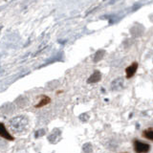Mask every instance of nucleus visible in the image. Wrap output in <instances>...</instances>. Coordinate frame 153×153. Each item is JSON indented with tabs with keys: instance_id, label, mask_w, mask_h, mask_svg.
<instances>
[{
	"instance_id": "obj_1",
	"label": "nucleus",
	"mask_w": 153,
	"mask_h": 153,
	"mask_svg": "<svg viewBox=\"0 0 153 153\" xmlns=\"http://www.w3.org/2000/svg\"><path fill=\"white\" fill-rule=\"evenodd\" d=\"M134 150L136 153H147L150 150V146L146 143H143L141 141L135 140L133 143Z\"/></svg>"
},
{
	"instance_id": "obj_2",
	"label": "nucleus",
	"mask_w": 153,
	"mask_h": 153,
	"mask_svg": "<svg viewBox=\"0 0 153 153\" xmlns=\"http://www.w3.org/2000/svg\"><path fill=\"white\" fill-rule=\"evenodd\" d=\"M0 137H2L7 141H14V138L9 133L8 129L3 123H0Z\"/></svg>"
},
{
	"instance_id": "obj_3",
	"label": "nucleus",
	"mask_w": 153,
	"mask_h": 153,
	"mask_svg": "<svg viewBox=\"0 0 153 153\" xmlns=\"http://www.w3.org/2000/svg\"><path fill=\"white\" fill-rule=\"evenodd\" d=\"M138 69V63L137 62H133L131 65H129L127 68L126 69V78L130 79L135 75V73L137 72Z\"/></svg>"
},
{
	"instance_id": "obj_4",
	"label": "nucleus",
	"mask_w": 153,
	"mask_h": 153,
	"mask_svg": "<svg viewBox=\"0 0 153 153\" xmlns=\"http://www.w3.org/2000/svg\"><path fill=\"white\" fill-rule=\"evenodd\" d=\"M50 102H51L50 97H48V96H46V95H42V96H40L39 102L36 103L35 105V107L36 108H41L43 106H46V105H48Z\"/></svg>"
},
{
	"instance_id": "obj_5",
	"label": "nucleus",
	"mask_w": 153,
	"mask_h": 153,
	"mask_svg": "<svg viewBox=\"0 0 153 153\" xmlns=\"http://www.w3.org/2000/svg\"><path fill=\"white\" fill-rule=\"evenodd\" d=\"M102 78V76H100V72H95V73L90 76L89 79H88V83H95L99 81Z\"/></svg>"
},
{
	"instance_id": "obj_6",
	"label": "nucleus",
	"mask_w": 153,
	"mask_h": 153,
	"mask_svg": "<svg viewBox=\"0 0 153 153\" xmlns=\"http://www.w3.org/2000/svg\"><path fill=\"white\" fill-rule=\"evenodd\" d=\"M143 137L149 141H153V128H148L143 132Z\"/></svg>"
},
{
	"instance_id": "obj_7",
	"label": "nucleus",
	"mask_w": 153,
	"mask_h": 153,
	"mask_svg": "<svg viewBox=\"0 0 153 153\" xmlns=\"http://www.w3.org/2000/svg\"><path fill=\"white\" fill-rule=\"evenodd\" d=\"M123 153H126V152H123Z\"/></svg>"
}]
</instances>
